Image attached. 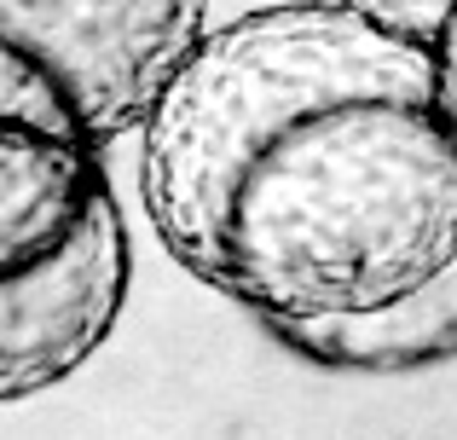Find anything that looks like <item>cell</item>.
<instances>
[{
	"instance_id": "cell-5",
	"label": "cell",
	"mask_w": 457,
	"mask_h": 440,
	"mask_svg": "<svg viewBox=\"0 0 457 440\" xmlns=\"http://www.w3.org/2000/svg\"><path fill=\"white\" fill-rule=\"evenodd\" d=\"M347 6L417 35V41H428L435 53H446L457 64V0H347Z\"/></svg>"
},
{
	"instance_id": "cell-4",
	"label": "cell",
	"mask_w": 457,
	"mask_h": 440,
	"mask_svg": "<svg viewBox=\"0 0 457 440\" xmlns=\"http://www.w3.org/2000/svg\"><path fill=\"white\" fill-rule=\"evenodd\" d=\"M272 342L319 371H353V377H400L423 365L457 360V255L423 290L347 319H278L267 325Z\"/></svg>"
},
{
	"instance_id": "cell-3",
	"label": "cell",
	"mask_w": 457,
	"mask_h": 440,
	"mask_svg": "<svg viewBox=\"0 0 457 440\" xmlns=\"http://www.w3.org/2000/svg\"><path fill=\"white\" fill-rule=\"evenodd\" d=\"M209 29V0H0V122L111 151L145 134Z\"/></svg>"
},
{
	"instance_id": "cell-2",
	"label": "cell",
	"mask_w": 457,
	"mask_h": 440,
	"mask_svg": "<svg viewBox=\"0 0 457 440\" xmlns=\"http://www.w3.org/2000/svg\"><path fill=\"white\" fill-rule=\"evenodd\" d=\"M134 237L104 151L0 122V406L58 388L111 342Z\"/></svg>"
},
{
	"instance_id": "cell-1",
	"label": "cell",
	"mask_w": 457,
	"mask_h": 440,
	"mask_svg": "<svg viewBox=\"0 0 457 440\" xmlns=\"http://www.w3.org/2000/svg\"><path fill=\"white\" fill-rule=\"evenodd\" d=\"M139 139L162 249L261 325L377 313L457 255V64L347 0L214 23Z\"/></svg>"
}]
</instances>
